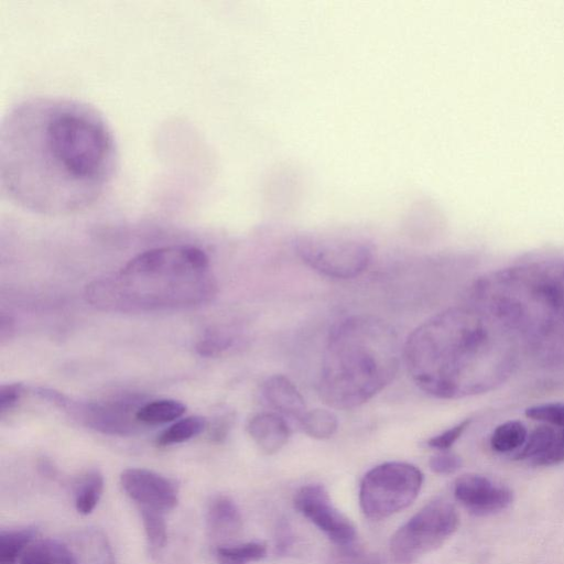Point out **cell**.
<instances>
[{
	"instance_id": "6da1fadb",
	"label": "cell",
	"mask_w": 564,
	"mask_h": 564,
	"mask_svg": "<svg viewBox=\"0 0 564 564\" xmlns=\"http://www.w3.org/2000/svg\"><path fill=\"white\" fill-rule=\"evenodd\" d=\"M118 169L113 133L90 105L30 97L11 106L0 126V184L18 207L45 216L93 207Z\"/></svg>"
},
{
	"instance_id": "7a4b0ae2",
	"label": "cell",
	"mask_w": 564,
	"mask_h": 564,
	"mask_svg": "<svg viewBox=\"0 0 564 564\" xmlns=\"http://www.w3.org/2000/svg\"><path fill=\"white\" fill-rule=\"evenodd\" d=\"M519 352L511 333L471 305L432 316L409 335L403 347L414 383L447 400L495 390L513 373Z\"/></svg>"
},
{
	"instance_id": "3957f363",
	"label": "cell",
	"mask_w": 564,
	"mask_h": 564,
	"mask_svg": "<svg viewBox=\"0 0 564 564\" xmlns=\"http://www.w3.org/2000/svg\"><path fill=\"white\" fill-rule=\"evenodd\" d=\"M470 305L507 328L544 365L564 364V263H532L474 282Z\"/></svg>"
},
{
	"instance_id": "277c9868",
	"label": "cell",
	"mask_w": 564,
	"mask_h": 564,
	"mask_svg": "<svg viewBox=\"0 0 564 564\" xmlns=\"http://www.w3.org/2000/svg\"><path fill=\"white\" fill-rule=\"evenodd\" d=\"M216 291L205 251L178 245L139 253L118 273L89 283L85 294L99 310L132 313L200 305Z\"/></svg>"
},
{
	"instance_id": "5b68a950",
	"label": "cell",
	"mask_w": 564,
	"mask_h": 564,
	"mask_svg": "<svg viewBox=\"0 0 564 564\" xmlns=\"http://www.w3.org/2000/svg\"><path fill=\"white\" fill-rule=\"evenodd\" d=\"M401 346L394 328L372 315H355L337 323L325 346L318 393L335 409H354L393 381Z\"/></svg>"
},
{
	"instance_id": "8992f818",
	"label": "cell",
	"mask_w": 564,
	"mask_h": 564,
	"mask_svg": "<svg viewBox=\"0 0 564 564\" xmlns=\"http://www.w3.org/2000/svg\"><path fill=\"white\" fill-rule=\"evenodd\" d=\"M423 484L422 471L404 462H387L371 468L361 479L359 503L371 520L386 519L409 507Z\"/></svg>"
},
{
	"instance_id": "52a82bcc",
	"label": "cell",
	"mask_w": 564,
	"mask_h": 564,
	"mask_svg": "<svg viewBox=\"0 0 564 564\" xmlns=\"http://www.w3.org/2000/svg\"><path fill=\"white\" fill-rule=\"evenodd\" d=\"M459 518L444 499L426 503L391 536L390 554L397 564H413L441 547L457 530Z\"/></svg>"
},
{
	"instance_id": "ba28073f",
	"label": "cell",
	"mask_w": 564,
	"mask_h": 564,
	"mask_svg": "<svg viewBox=\"0 0 564 564\" xmlns=\"http://www.w3.org/2000/svg\"><path fill=\"white\" fill-rule=\"evenodd\" d=\"M297 256L313 270L334 279H352L370 264L372 247L350 236L304 235L294 241Z\"/></svg>"
},
{
	"instance_id": "9c48e42d",
	"label": "cell",
	"mask_w": 564,
	"mask_h": 564,
	"mask_svg": "<svg viewBox=\"0 0 564 564\" xmlns=\"http://www.w3.org/2000/svg\"><path fill=\"white\" fill-rule=\"evenodd\" d=\"M37 394L67 411L86 426L110 435H130L142 425L137 412L143 404L134 397H123L105 402H75L61 392L41 388Z\"/></svg>"
},
{
	"instance_id": "30bf717a",
	"label": "cell",
	"mask_w": 564,
	"mask_h": 564,
	"mask_svg": "<svg viewBox=\"0 0 564 564\" xmlns=\"http://www.w3.org/2000/svg\"><path fill=\"white\" fill-rule=\"evenodd\" d=\"M295 509L340 547L351 546L357 533L352 522L333 503L324 486H303L294 496Z\"/></svg>"
},
{
	"instance_id": "8fae6325",
	"label": "cell",
	"mask_w": 564,
	"mask_h": 564,
	"mask_svg": "<svg viewBox=\"0 0 564 564\" xmlns=\"http://www.w3.org/2000/svg\"><path fill=\"white\" fill-rule=\"evenodd\" d=\"M120 484L139 508L165 513L177 505L178 491L175 484L153 470L127 468L120 475Z\"/></svg>"
},
{
	"instance_id": "7c38bea8",
	"label": "cell",
	"mask_w": 564,
	"mask_h": 564,
	"mask_svg": "<svg viewBox=\"0 0 564 564\" xmlns=\"http://www.w3.org/2000/svg\"><path fill=\"white\" fill-rule=\"evenodd\" d=\"M454 496L469 512L487 516L506 509L512 501L509 488L478 474H465L454 484Z\"/></svg>"
},
{
	"instance_id": "4fadbf2b",
	"label": "cell",
	"mask_w": 564,
	"mask_h": 564,
	"mask_svg": "<svg viewBox=\"0 0 564 564\" xmlns=\"http://www.w3.org/2000/svg\"><path fill=\"white\" fill-rule=\"evenodd\" d=\"M514 459L527 460L533 466H552L564 462V427L538 426L516 452Z\"/></svg>"
},
{
	"instance_id": "5bb4252c",
	"label": "cell",
	"mask_w": 564,
	"mask_h": 564,
	"mask_svg": "<svg viewBox=\"0 0 564 564\" xmlns=\"http://www.w3.org/2000/svg\"><path fill=\"white\" fill-rule=\"evenodd\" d=\"M69 564H117L107 535L96 528H82L63 542Z\"/></svg>"
},
{
	"instance_id": "9a60e30c",
	"label": "cell",
	"mask_w": 564,
	"mask_h": 564,
	"mask_svg": "<svg viewBox=\"0 0 564 564\" xmlns=\"http://www.w3.org/2000/svg\"><path fill=\"white\" fill-rule=\"evenodd\" d=\"M208 536L216 547L237 543L242 531V518L237 505L227 496H217L206 513Z\"/></svg>"
},
{
	"instance_id": "2e32d148",
	"label": "cell",
	"mask_w": 564,
	"mask_h": 564,
	"mask_svg": "<svg viewBox=\"0 0 564 564\" xmlns=\"http://www.w3.org/2000/svg\"><path fill=\"white\" fill-rule=\"evenodd\" d=\"M247 432L259 449L268 455L283 448L291 436V430L285 420L272 412L253 415L247 424Z\"/></svg>"
},
{
	"instance_id": "e0dca14e",
	"label": "cell",
	"mask_w": 564,
	"mask_h": 564,
	"mask_svg": "<svg viewBox=\"0 0 564 564\" xmlns=\"http://www.w3.org/2000/svg\"><path fill=\"white\" fill-rule=\"evenodd\" d=\"M262 394L268 404L284 416L300 421L307 411L301 392L283 375L269 377L262 384Z\"/></svg>"
},
{
	"instance_id": "ac0fdd59",
	"label": "cell",
	"mask_w": 564,
	"mask_h": 564,
	"mask_svg": "<svg viewBox=\"0 0 564 564\" xmlns=\"http://www.w3.org/2000/svg\"><path fill=\"white\" fill-rule=\"evenodd\" d=\"M74 505L78 513L87 516L97 507L104 491V476L97 469L84 473L75 482Z\"/></svg>"
},
{
	"instance_id": "d6986e66",
	"label": "cell",
	"mask_w": 564,
	"mask_h": 564,
	"mask_svg": "<svg viewBox=\"0 0 564 564\" xmlns=\"http://www.w3.org/2000/svg\"><path fill=\"white\" fill-rule=\"evenodd\" d=\"M34 528L1 530L0 564H19L26 549L36 540Z\"/></svg>"
},
{
	"instance_id": "ffe728a7",
	"label": "cell",
	"mask_w": 564,
	"mask_h": 564,
	"mask_svg": "<svg viewBox=\"0 0 564 564\" xmlns=\"http://www.w3.org/2000/svg\"><path fill=\"white\" fill-rule=\"evenodd\" d=\"M185 411L186 406L177 400L160 399L143 403L137 412V420L142 426L164 424L177 420Z\"/></svg>"
},
{
	"instance_id": "44dd1931",
	"label": "cell",
	"mask_w": 564,
	"mask_h": 564,
	"mask_svg": "<svg viewBox=\"0 0 564 564\" xmlns=\"http://www.w3.org/2000/svg\"><path fill=\"white\" fill-rule=\"evenodd\" d=\"M527 426L518 420L499 424L490 435V446L498 453L519 451L528 438Z\"/></svg>"
},
{
	"instance_id": "7402d4cb",
	"label": "cell",
	"mask_w": 564,
	"mask_h": 564,
	"mask_svg": "<svg viewBox=\"0 0 564 564\" xmlns=\"http://www.w3.org/2000/svg\"><path fill=\"white\" fill-rule=\"evenodd\" d=\"M19 564H69L63 542L35 540L23 553Z\"/></svg>"
},
{
	"instance_id": "603a6c76",
	"label": "cell",
	"mask_w": 564,
	"mask_h": 564,
	"mask_svg": "<svg viewBox=\"0 0 564 564\" xmlns=\"http://www.w3.org/2000/svg\"><path fill=\"white\" fill-rule=\"evenodd\" d=\"M299 422L302 431L315 440L329 438L338 429L337 415L328 409L306 411Z\"/></svg>"
},
{
	"instance_id": "cb8c5ba5",
	"label": "cell",
	"mask_w": 564,
	"mask_h": 564,
	"mask_svg": "<svg viewBox=\"0 0 564 564\" xmlns=\"http://www.w3.org/2000/svg\"><path fill=\"white\" fill-rule=\"evenodd\" d=\"M206 420L198 415L177 420L165 429L156 438L159 446H171L186 442L199 435L206 429Z\"/></svg>"
},
{
	"instance_id": "d4e9b609",
	"label": "cell",
	"mask_w": 564,
	"mask_h": 564,
	"mask_svg": "<svg viewBox=\"0 0 564 564\" xmlns=\"http://www.w3.org/2000/svg\"><path fill=\"white\" fill-rule=\"evenodd\" d=\"M148 544L152 551L165 546L167 540L164 513L147 508H139Z\"/></svg>"
},
{
	"instance_id": "484cf974",
	"label": "cell",
	"mask_w": 564,
	"mask_h": 564,
	"mask_svg": "<svg viewBox=\"0 0 564 564\" xmlns=\"http://www.w3.org/2000/svg\"><path fill=\"white\" fill-rule=\"evenodd\" d=\"M216 555L226 556L248 564L265 557L267 546L261 542L235 543L216 547Z\"/></svg>"
},
{
	"instance_id": "4316f807",
	"label": "cell",
	"mask_w": 564,
	"mask_h": 564,
	"mask_svg": "<svg viewBox=\"0 0 564 564\" xmlns=\"http://www.w3.org/2000/svg\"><path fill=\"white\" fill-rule=\"evenodd\" d=\"M524 414L534 421L555 427H564V403L562 402L535 404L527 408Z\"/></svg>"
},
{
	"instance_id": "83f0119b",
	"label": "cell",
	"mask_w": 564,
	"mask_h": 564,
	"mask_svg": "<svg viewBox=\"0 0 564 564\" xmlns=\"http://www.w3.org/2000/svg\"><path fill=\"white\" fill-rule=\"evenodd\" d=\"M470 423L471 419H465L452 427L427 440L426 445L431 448L438 449L440 452L447 451L464 434Z\"/></svg>"
},
{
	"instance_id": "f1b7e54d",
	"label": "cell",
	"mask_w": 564,
	"mask_h": 564,
	"mask_svg": "<svg viewBox=\"0 0 564 564\" xmlns=\"http://www.w3.org/2000/svg\"><path fill=\"white\" fill-rule=\"evenodd\" d=\"M332 564H384L379 556L351 546L341 547V550L333 557Z\"/></svg>"
},
{
	"instance_id": "f546056e",
	"label": "cell",
	"mask_w": 564,
	"mask_h": 564,
	"mask_svg": "<svg viewBox=\"0 0 564 564\" xmlns=\"http://www.w3.org/2000/svg\"><path fill=\"white\" fill-rule=\"evenodd\" d=\"M462 464V458L458 455L447 451H441L429 462L431 470L438 475H451L458 470Z\"/></svg>"
},
{
	"instance_id": "4dcf8cb0",
	"label": "cell",
	"mask_w": 564,
	"mask_h": 564,
	"mask_svg": "<svg viewBox=\"0 0 564 564\" xmlns=\"http://www.w3.org/2000/svg\"><path fill=\"white\" fill-rule=\"evenodd\" d=\"M232 344V339L225 335L214 334L202 339L196 347V350L202 356H217L228 349Z\"/></svg>"
},
{
	"instance_id": "1f68e13d",
	"label": "cell",
	"mask_w": 564,
	"mask_h": 564,
	"mask_svg": "<svg viewBox=\"0 0 564 564\" xmlns=\"http://www.w3.org/2000/svg\"><path fill=\"white\" fill-rule=\"evenodd\" d=\"M23 384L13 382L0 387V416L11 411L20 401L23 394Z\"/></svg>"
},
{
	"instance_id": "d6a6232c",
	"label": "cell",
	"mask_w": 564,
	"mask_h": 564,
	"mask_svg": "<svg viewBox=\"0 0 564 564\" xmlns=\"http://www.w3.org/2000/svg\"><path fill=\"white\" fill-rule=\"evenodd\" d=\"M292 544V538L291 533L289 531V528H286L285 524L282 525L281 531L278 534V543L276 549L279 553L284 554L288 552V549L291 547Z\"/></svg>"
},
{
	"instance_id": "836d02e7",
	"label": "cell",
	"mask_w": 564,
	"mask_h": 564,
	"mask_svg": "<svg viewBox=\"0 0 564 564\" xmlns=\"http://www.w3.org/2000/svg\"><path fill=\"white\" fill-rule=\"evenodd\" d=\"M13 333V319L2 314L0 318V337L2 340L6 338L11 337V334Z\"/></svg>"
},
{
	"instance_id": "e575fe53",
	"label": "cell",
	"mask_w": 564,
	"mask_h": 564,
	"mask_svg": "<svg viewBox=\"0 0 564 564\" xmlns=\"http://www.w3.org/2000/svg\"><path fill=\"white\" fill-rule=\"evenodd\" d=\"M217 564H246L226 556L216 555Z\"/></svg>"
}]
</instances>
